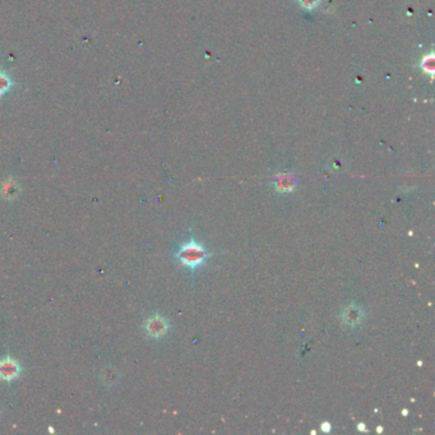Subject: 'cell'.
<instances>
[{
	"label": "cell",
	"instance_id": "obj_1",
	"mask_svg": "<svg viewBox=\"0 0 435 435\" xmlns=\"http://www.w3.org/2000/svg\"><path fill=\"white\" fill-rule=\"evenodd\" d=\"M174 257L183 267L194 273L195 270H198L207 263V261L211 257V253L203 244L195 240L194 236L192 235L189 240H187L179 246V249L174 253Z\"/></svg>",
	"mask_w": 435,
	"mask_h": 435
},
{
	"label": "cell",
	"instance_id": "obj_2",
	"mask_svg": "<svg viewBox=\"0 0 435 435\" xmlns=\"http://www.w3.org/2000/svg\"><path fill=\"white\" fill-rule=\"evenodd\" d=\"M365 319V312L359 304L351 302L346 305L341 313V320L343 325L349 328H356L362 324Z\"/></svg>",
	"mask_w": 435,
	"mask_h": 435
},
{
	"label": "cell",
	"instance_id": "obj_3",
	"mask_svg": "<svg viewBox=\"0 0 435 435\" xmlns=\"http://www.w3.org/2000/svg\"><path fill=\"white\" fill-rule=\"evenodd\" d=\"M170 327L169 320L160 314H155L146 322V332L153 338H160L168 333Z\"/></svg>",
	"mask_w": 435,
	"mask_h": 435
},
{
	"label": "cell",
	"instance_id": "obj_4",
	"mask_svg": "<svg viewBox=\"0 0 435 435\" xmlns=\"http://www.w3.org/2000/svg\"><path fill=\"white\" fill-rule=\"evenodd\" d=\"M20 373V365L10 357H5L0 361V379L3 380H13Z\"/></svg>",
	"mask_w": 435,
	"mask_h": 435
},
{
	"label": "cell",
	"instance_id": "obj_5",
	"mask_svg": "<svg viewBox=\"0 0 435 435\" xmlns=\"http://www.w3.org/2000/svg\"><path fill=\"white\" fill-rule=\"evenodd\" d=\"M273 184H275L276 190H277L278 193L285 194V193H290L295 189L296 180L294 179L293 175L283 174V175H280V176L273 182Z\"/></svg>",
	"mask_w": 435,
	"mask_h": 435
},
{
	"label": "cell",
	"instance_id": "obj_6",
	"mask_svg": "<svg viewBox=\"0 0 435 435\" xmlns=\"http://www.w3.org/2000/svg\"><path fill=\"white\" fill-rule=\"evenodd\" d=\"M12 86L13 82L12 79H10V77L8 76L5 71L0 70V96L7 94V92L12 88Z\"/></svg>",
	"mask_w": 435,
	"mask_h": 435
},
{
	"label": "cell",
	"instance_id": "obj_7",
	"mask_svg": "<svg viewBox=\"0 0 435 435\" xmlns=\"http://www.w3.org/2000/svg\"><path fill=\"white\" fill-rule=\"evenodd\" d=\"M320 428H322V431H323V433H330L331 429H332V425H331L330 423H323V424H322V426H320Z\"/></svg>",
	"mask_w": 435,
	"mask_h": 435
},
{
	"label": "cell",
	"instance_id": "obj_8",
	"mask_svg": "<svg viewBox=\"0 0 435 435\" xmlns=\"http://www.w3.org/2000/svg\"><path fill=\"white\" fill-rule=\"evenodd\" d=\"M359 430H361V431H367V428H365L364 424H359Z\"/></svg>",
	"mask_w": 435,
	"mask_h": 435
}]
</instances>
